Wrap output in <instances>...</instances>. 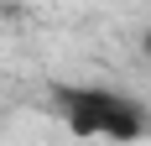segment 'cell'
<instances>
[{
  "instance_id": "2",
  "label": "cell",
  "mask_w": 151,
  "mask_h": 146,
  "mask_svg": "<svg viewBox=\"0 0 151 146\" xmlns=\"http://www.w3.org/2000/svg\"><path fill=\"white\" fill-rule=\"evenodd\" d=\"M141 52H146V58H151V31H146V37H141Z\"/></svg>"
},
{
  "instance_id": "1",
  "label": "cell",
  "mask_w": 151,
  "mask_h": 146,
  "mask_svg": "<svg viewBox=\"0 0 151 146\" xmlns=\"http://www.w3.org/2000/svg\"><path fill=\"white\" fill-rule=\"evenodd\" d=\"M52 110L63 115V125L73 136H89V141H141L151 136V110L125 94V89L109 84H58L52 89Z\"/></svg>"
}]
</instances>
